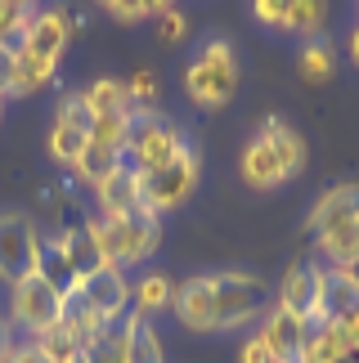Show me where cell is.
I'll list each match as a JSON object with an SVG mask.
<instances>
[{
	"instance_id": "46",
	"label": "cell",
	"mask_w": 359,
	"mask_h": 363,
	"mask_svg": "<svg viewBox=\"0 0 359 363\" xmlns=\"http://www.w3.org/2000/svg\"><path fill=\"white\" fill-rule=\"evenodd\" d=\"M346 363H359V359H346Z\"/></svg>"
},
{
	"instance_id": "23",
	"label": "cell",
	"mask_w": 359,
	"mask_h": 363,
	"mask_svg": "<svg viewBox=\"0 0 359 363\" xmlns=\"http://www.w3.org/2000/svg\"><path fill=\"white\" fill-rule=\"evenodd\" d=\"M121 166H126V152H113V148H104V144H90V148L77 157L72 171L86 179L90 189H99L108 175H117V171H121Z\"/></svg>"
},
{
	"instance_id": "2",
	"label": "cell",
	"mask_w": 359,
	"mask_h": 363,
	"mask_svg": "<svg viewBox=\"0 0 359 363\" xmlns=\"http://www.w3.org/2000/svg\"><path fill=\"white\" fill-rule=\"evenodd\" d=\"M198 171H202L198 152H193L189 144H180V152H175L167 166L140 175V202L148 206V211H158V216L171 211V206H180L193 189H198Z\"/></svg>"
},
{
	"instance_id": "21",
	"label": "cell",
	"mask_w": 359,
	"mask_h": 363,
	"mask_svg": "<svg viewBox=\"0 0 359 363\" xmlns=\"http://www.w3.org/2000/svg\"><path fill=\"white\" fill-rule=\"evenodd\" d=\"M243 179L252 189H274V184H283V171H279V157L270 152L265 139H252L243 152Z\"/></svg>"
},
{
	"instance_id": "16",
	"label": "cell",
	"mask_w": 359,
	"mask_h": 363,
	"mask_svg": "<svg viewBox=\"0 0 359 363\" xmlns=\"http://www.w3.org/2000/svg\"><path fill=\"white\" fill-rule=\"evenodd\" d=\"M260 139H265L270 152L279 157L283 179H287V175H297L301 166H306V144H301V135H297L283 117H265V121H260Z\"/></svg>"
},
{
	"instance_id": "43",
	"label": "cell",
	"mask_w": 359,
	"mask_h": 363,
	"mask_svg": "<svg viewBox=\"0 0 359 363\" xmlns=\"http://www.w3.org/2000/svg\"><path fill=\"white\" fill-rule=\"evenodd\" d=\"M350 54H355V63H359V27H355V36H350Z\"/></svg>"
},
{
	"instance_id": "8",
	"label": "cell",
	"mask_w": 359,
	"mask_h": 363,
	"mask_svg": "<svg viewBox=\"0 0 359 363\" xmlns=\"http://www.w3.org/2000/svg\"><path fill=\"white\" fill-rule=\"evenodd\" d=\"M171 310L180 314V323L189 332H216V283L206 274L180 283L171 296Z\"/></svg>"
},
{
	"instance_id": "32",
	"label": "cell",
	"mask_w": 359,
	"mask_h": 363,
	"mask_svg": "<svg viewBox=\"0 0 359 363\" xmlns=\"http://www.w3.org/2000/svg\"><path fill=\"white\" fill-rule=\"evenodd\" d=\"M126 99H131V113H153V104H158V72L140 67V72L126 81Z\"/></svg>"
},
{
	"instance_id": "25",
	"label": "cell",
	"mask_w": 359,
	"mask_h": 363,
	"mask_svg": "<svg viewBox=\"0 0 359 363\" xmlns=\"http://www.w3.org/2000/svg\"><path fill=\"white\" fill-rule=\"evenodd\" d=\"M81 94H86V104H90V113H94V117H108V113H131L126 81H117V77H99L90 90H81Z\"/></svg>"
},
{
	"instance_id": "34",
	"label": "cell",
	"mask_w": 359,
	"mask_h": 363,
	"mask_svg": "<svg viewBox=\"0 0 359 363\" xmlns=\"http://www.w3.org/2000/svg\"><path fill=\"white\" fill-rule=\"evenodd\" d=\"M184 36H189L184 13H180V9H162L158 13V40H162V45H175V40H184Z\"/></svg>"
},
{
	"instance_id": "11",
	"label": "cell",
	"mask_w": 359,
	"mask_h": 363,
	"mask_svg": "<svg viewBox=\"0 0 359 363\" xmlns=\"http://www.w3.org/2000/svg\"><path fill=\"white\" fill-rule=\"evenodd\" d=\"M81 296L90 301V310L104 318V323H113V318L131 305V283H126V274L121 269H99V274H90L86 283H81Z\"/></svg>"
},
{
	"instance_id": "22",
	"label": "cell",
	"mask_w": 359,
	"mask_h": 363,
	"mask_svg": "<svg viewBox=\"0 0 359 363\" xmlns=\"http://www.w3.org/2000/svg\"><path fill=\"white\" fill-rule=\"evenodd\" d=\"M314 238H319V251L333 260V269H341V264H350L359 256V216L341 220V225L324 229V233H314Z\"/></svg>"
},
{
	"instance_id": "38",
	"label": "cell",
	"mask_w": 359,
	"mask_h": 363,
	"mask_svg": "<svg viewBox=\"0 0 359 363\" xmlns=\"http://www.w3.org/2000/svg\"><path fill=\"white\" fill-rule=\"evenodd\" d=\"M108 13H113V18H121V23H135V18H144V0H113V5H108Z\"/></svg>"
},
{
	"instance_id": "42",
	"label": "cell",
	"mask_w": 359,
	"mask_h": 363,
	"mask_svg": "<svg viewBox=\"0 0 359 363\" xmlns=\"http://www.w3.org/2000/svg\"><path fill=\"white\" fill-rule=\"evenodd\" d=\"M341 274H350V278H355V283H359V256H355L350 264H341Z\"/></svg>"
},
{
	"instance_id": "5",
	"label": "cell",
	"mask_w": 359,
	"mask_h": 363,
	"mask_svg": "<svg viewBox=\"0 0 359 363\" xmlns=\"http://www.w3.org/2000/svg\"><path fill=\"white\" fill-rule=\"evenodd\" d=\"M180 130L167 121H158V113H135V125H131V144H126V166L135 171H158V166H167L175 152H180Z\"/></svg>"
},
{
	"instance_id": "44",
	"label": "cell",
	"mask_w": 359,
	"mask_h": 363,
	"mask_svg": "<svg viewBox=\"0 0 359 363\" xmlns=\"http://www.w3.org/2000/svg\"><path fill=\"white\" fill-rule=\"evenodd\" d=\"M94 5H99V9H108V5H113V0H94Z\"/></svg>"
},
{
	"instance_id": "20",
	"label": "cell",
	"mask_w": 359,
	"mask_h": 363,
	"mask_svg": "<svg viewBox=\"0 0 359 363\" xmlns=\"http://www.w3.org/2000/svg\"><path fill=\"white\" fill-rule=\"evenodd\" d=\"M158 238H162V225H158V211L140 206L135 216H126V264H140L158 251Z\"/></svg>"
},
{
	"instance_id": "4",
	"label": "cell",
	"mask_w": 359,
	"mask_h": 363,
	"mask_svg": "<svg viewBox=\"0 0 359 363\" xmlns=\"http://www.w3.org/2000/svg\"><path fill=\"white\" fill-rule=\"evenodd\" d=\"M216 332L220 328H243L270 305V287L247 274H216Z\"/></svg>"
},
{
	"instance_id": "10",
	"label": "cell",
	"mask_w": 359,
	"mask_h": 363,
	"mask_svg": "<svg viewBox=\"0 0 359 363\" xmlns=\"http://www.w3.org/2000/svg\"><path fill=\"white\" fill-rule=\"evenodd\" d=\"M59 251H63V260H67V269H72L81 283H86L90 274H99V269H108V260H104V251H99V242H94V229H90V220H77V225H67L59 238Z\"/></svg>"
},
{
	"instance_id": "45",
	"label": "cell",
	"mask_w": 359,
	"mask_h": 363,
	"mask_svg": "<svg viewBox=\"0 0 359 363\" xmlns=\"http://www.w3.org/2000/svg\"><path fill=\"white\" fill-rule=\"evenodd\" d=\"M0 113H5V99H0Z\"/></svg>"
},
{
	"instance_id": "31",
	"label": "cell",
	"mask_w": 359,
	"mask_h": 363,
	"mask_svg": "<svg viewBox=\"0 0 359 363\" xmlns=\"http://www.w3.org/2000/svg\"><path fill=\"white\" fill-rule=\"evenodd\" d=\"M90 148V135H81L72 130V125H59L54 121V130H50V152H54V162H63V166H77V157Z\"/></svg>"
},
{
	"instance_id": "40",
	"label": "cell",
	"mask_w": 359,
	"mask_h": 363,
	"mask_svg": "<svg viewBox=\"0 0 359 363\" xmlns=\"http://www.w3.org/2000/svg\"><path fill=\"white\" fill-rule=\"evenodd\" d=\"M346 337H350V350H355V359H359V314L346 323Z\"/></svg>"
},
{
	"instance_id": "18",
	"label": "cell",
	"mask_w": 359,
	"mask_h": 363,
	"mask_svg": "<svg viewBox=\"0 0 359 363\" xmlns=\"http://www.w3.org/2000/svg\"><path fill=\"white\" fill-rule=\"evenodd\" d=\"M63 328L72 332L81 345H86V354L94 350V345H99V337L108 332V323L90 310V301L81 296V287H77V291H63Z\"/></svg>"
},
{
	"instance_id": "13",
	"label": "cell",
	"mask_w": 359,
	"mask_h": 363,
	"mask_svg": "<svg viewBox=\"0 0 359 363\" xmlns=\"http://www.w3.org/2000/svg\"><path fill=\"white\" fill-rule=\"evenodd\" d=\"M359 314V283L341 269H324V296H319V323H350Z\"/></svg>"
},
{
	"instance_id": "6",
	"label": "cell",
	"mask_w": 359,
	"mask_h": 363,
	"mask_svg": "<svg viewBox=\"0 0 359 363\" xmlns=\"http://www.w3.org/2000/svg\"><path fill=\"white\" fill-rule=\"evenodd\" d=\"M36 247H40V233L32 220L18 211L0 216V278L9 287L23 283L27 274H36Z\"/></svg>"
},
{
	"instance_id": "39",
	"label": "cell",
	"mask_w": 359,
	"mask_h": 363,
	"mask_svg": "<svg viewBox=\"0 0 359 363\" xmlns=\"http://www.w3.org/2000/svg\"><path fill=\"white\" fill-rule=\"evenodd\" d=\"M9 363H50V354L40 350L36 341H27V345H13L9 350Z\"/></svg>"
},
{
	"instance_id": "9",
	"label": "cell",
	"mask_w": 359,
	"mask_h": 363,
	"mask_svg": "<svg viewBox=\"0 0 359 363\" xmlns=\"http://www.w3.org/2000/svg\"><path fill=\"white\" fill-rule=\"evenodd\" d=\"M67 36H72V23H67V13H63V9H45V13H32V23H27V36H23L18 50H27L32 59L59 63Z\"/></svg>"
},
{
	"instance_id": "3",
	"label": "cell",
	"mask_w": 359,
	"mask_h": 363,
	"mask_svg": "<svg viewBox=\"0 0 359 363\" xmlns=\"http://www.w3.org/2000/svg\"><path fill=\"white\" fill-rule=\"evenodd\" d=\"M9 318L23 332L40 337V332H50V328L63 323V291L54 283H45L40 274H27L23 283L9 287Z\"/></svg>"
},
{
	"instance_id": "27",
	"label": "cell",
	"mask_w": 359,
	"mask_h": 363,
	"mask_svg": "<svg viewBox=\"0 0 359 363\" xmlns=\"http://www.w3.org/2000/svg\"><path fill=\"white\" fill-rule=\"evenodd\" d=\"M131 125H135V113L94 117V125H90V144H104V148H113V152H126V144H131Z\"/></svg>"
},
{
	"instance_id": "14",
	"label": "cell",
	"mask_w": 359,
	"mask_h": 363,
	"mask_svg": "<svg viewBox=\"0 0 359 363\" xmlns=\"http://www.w3.org/2000/svg\"><path fill=\"white\" fill-rule=\"evenodd\" d=\"M94 202H99V216H135L140 211V171L135 166H121L117 175H108L99 189H94Z\"/></svg>"
},
{
	"instance_id": "24",
	"label": "cell",
	"mask_w": 359,
	"mask_h": 363,
	"mask_svg": "<svg viewBox=\"0 0 359 363\" xmlns=\"http://www.w3.org/2000/svg\"><path fill=\"white\" fill-rule=\"evenodd\" d=\"M36 274L45 278V283H54L59 291H77V287H81V278L67 269L59 242H45V238H40V247H36Z\"/></svg>"
},
{
	"instance_id": "33",
	"label": "cell",
	"mask_w": 359,
	"mask_h": 363,
	"mask_svg": "<svg viewBox=\"0 0 359 363\" xmlns=\"http://www.w3.org/2000/svg\"><path fill=\"white\" fill-rule=\"evenodd\" d=\"M59 125H72V130L90 135L94 113H90V104H86V94H63V99H59Z\"/></svg>"
},
{
	"instance_id": "28",
	"label": "cell",
	"mask_w": 359,
	"mask_h": 363,
	"mask_svg": "<svg viewBox=\"0 0 359 363\" xmlns=\"http://www.w3.org/2000/svg\"><path fill=\"white\" fill-rule=\"evenodd\" d=\"M324 0H287V9H283V23L287 32H301V36H314L324 27Z\"/></svg>"
},
{
	"instance_id": "12",
	"label": "cell",
	"mask_w": 359,
	"mask_h": 363,
	"mask_svg": "<svg viewBox=\"0 0 359 363\" xmlns=\"http://www.w3.org/2000/svg\"><path fill=\"white\" fill-rule=\"evenodd\" d=\"M346 359H355L346 323H310L306 328V341H301V350H297V363H346Z\"/></svg>"
},
{
	"instance_id": "1",
	"label": "cell",
	"mask_w": 359,
	"mask_h": 363,
	"mask_svg": "<svg viewBox=\"0 0 359 363\" xmlns=\"http://www.w3.org/2000/svg\"><path fill=\"white\" fill-rule=\"evenodd\" d=\"M184 90L198 108H225L238 90V63H233V50L225 40H211L202 50V59L184 72Z\"/></svg>"
},
{
	"instance_id": "36",
	"label": "cell",
	"mask_w": 359,
	"mask_h": 363,
	"mask_svg": "<svg viewBox=\"0 0 359 363\" xmlns=\"http://www.w3.org/2000/svg\"><path fill=\"white\" fill-rule=\"evenodd\" d=\"M238 363H279L274 359V350L260 337H252V341H243V350H238Z\"/></svg>"
},
{
	"instance_id": "17",
	"label": "cell",
	"mask_w": 359,
	"mask_h": 363,
	"mask_svg": "<svg viewBox=\"0 0 359 363\" xmlns=\"http://www.w3.org/2000/svg\"><path fill=\"white\" fill-rule=\"evenodd\" d=\"M117 345H121V363H162V341L144 314L126 318V328L117 332Z\"/></svg>"
},
{
	"instance_id": "7",
	"label": "cell",
	"mask_w": 359,
	"mask_h": 363,
	"mask_svg": "<svg viewBox=\"0 0 359 363\" xmlns=\"http://www.w3.org/2000/svg\"><path fill=\"white\" fill-rule=\"evenodd\" d=\"M319 296H324V269L301 260L287 269L283 287H279V310H287L301 323H319Z\"/></svg>"
},
{
	"instance_id": "19",
	"label": "cell",
	"mask_w": 359,
	"mask_h": 363,
	"mask_svg": "<svg viewBox=\"0 0 359 363\" xmlns=\"http://www.w3.org/2000/svg\"><path fill=\"white\" fill-rule=\"evenodd\" d=\"M355 216H359V184H337V189H328L324 198L314 202L310 233H324V229L341 225V220H355Z\"/></svg>"
},
{
	"instance_id": "35",
	"label": "cell",
	"mask_w": 359,
	"mask_h": 363,
	"mask_svg": "<svg viewBox=\"0 0 359 363\" xmlns=\"http://www.w3.org/2000/svg\"><path fill=\"white\" fill-rule=\"evenodd\" d=\"M13 77H18V50L0 45V99L13 94Z\"/></svg>"
},
{
	"instance_id": "15",
	"label": "cell",
	"mask_w": 359,
	"mask_h": 363,
	"mask_svg": "<svg viewBox=\"0 0 359 363\" xmlns=\"http://www.w3.org/2000/svg\"><path fill=\"white\" fill-rule=\"evenodd\" d=\"M306 328L310 323H301V318H292L287 310L274 305L270 318H265V328H260V341L274 350L279 363H297V350H301V341H306Z\"/></svg>"
},
{
	"instance_id": "41",
	"label": "cell",
	"mask_w": 359,
	"mask_h": 363,
	"mask_svg": "<svg viewBox=\"0 0 359 363\" xmlns=\"http://www.w3.org/2000/svg\"><path fill=\"white\" fill-rule=\"evenodd\" d=\"M144 9L148 13H162V9H171V0H144Z\"/></svg>"
},
{
	"instance_id": "37",
	"label": "cell",
	"mask_w": 359,
	"mask_h": 363,
	"mask_svg": "<svg viewBox=\"0 0 359 363\" xmlns=\"http://www.w3.org/2000/svg\"><path fill=\"white\" fill-rule=\"evenodd\" d=\"M252 9H256V18H260V23L279 27V23H283V9H287V0H252Z\"/></svg>"
},
{
	"instance_id": "29",
	"label": "cell",
	"mask_w": 359,
	"mask_h": 363,
	"mask_svg": "<svg viewBox=\"0 0 359 363\" xmlns=\"http://www.w3.org/2000/svg\"><path fill=\"white\" fill-rule=\"evenodd\" d=\"M54 67L59 63H45V59H32L27 50H18V77H13V94H32L40 86L54 81Z\"/></svg>"
},
{
	"instance_id": "26",
	"label": "cell",
	"mask_w": 359,
	"mask_h": 363,
	"mask_svg": "<svg viewBox=\"0 0 359 363\" xmlns=\"http://www.w3.org/2000/svg\"><path fill=\"white\" fill-rule=\"evenodd\" d=\"M175 296V283L167 274H148L140 278V283L131 287V301H135V314H158V310H167Z\"/></svg>"
},
{
	"instance_id": "30",
	"label": "cell",
	"mask_w": 359,
	"mask_h": 363,
	"mask_svg": "<svg viewBox=\"0 0 359 363\" xmlns=\"http://www.w3.org/2000/svg\"><path fill=\"white\" fill-rule=\"evenodd\" d=\"M301 81H310V86H319V81L333 77V50H328V40H310L306 50H301Z\"/></svg>"
}]
</instances>
